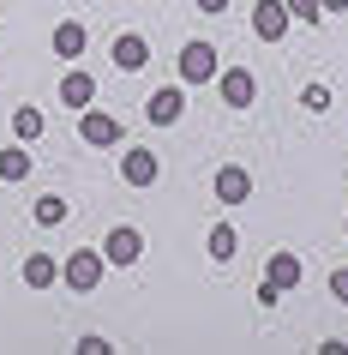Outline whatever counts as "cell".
<instances>
[{"instance_id":"1","label":"cell","mask_w":348,"mask_h":355,"mask_svg":"<svg viewBox=\"0 0 348 355\" xmlns=\"http://www.w3.org/2000/svg\"><path fill=\"white\" fill-rule=\"evenodd\" d=\"M109 277V259H102V253H96V247H78L73 259L60 265V283H66V289H78V295H96V283Z\"/></svg>"},{"instance_id":"2","label":"cell","mask_w":348,"mask_h":355,"mask_svg":"<svg viewBox=\"0 0 348 355\" xmlns=\"http://www.w3.org/2000/svg\"><path fill=\"white\" fill-rule=\"evenodd\" d=\"M78 139L84 145H96V150H109V145H120V121L114 114H102L91 103V109H78Z\"/></svg>"},{"instance_id":"3","label":"cell","mask_w":348,"mask_h":355,"mask_svg":"<svg viewBox=\"0 0 348 355\" xmlns=\"http://www.w3.org/2000/svg\"><path fill=\"white\" fill-rule=\"evenodd\" d=\"M181 78L186 85H210V78H217V49H210L204 37H192L181 49Z\"/></svg>"},{"instance_id":"4","label":"cell","mask_w":348,"mask_h":355,"mask_svg":"<svg viewBox=\"0 0 348 355\" xmlns=\"http://www.w3.org/2000/svg\"><path fill=\"white\" fill-rule=\"evenodd\" d=\"M102 259H109V265H138V259H145V229H132V223L109 229V241H102Z\"/></svg>"},{"instance_id":"5","label":"cell","mask_w":348,"mask_h":355,"mask_svg":"<svg viewBox=\"0 0 348 355\" xmlns=\"http://www.w3.org/2000/svg\"><path fill=\"white\" fill-rule=\"evenodd\" d=\"M217 91L228 109H253V96H258V78L246 73V67H228V73H217Z\"/></svg>"},{"instance_id":"6","label":"cell","mask_w":348,"mask_h":355,"mask_svg":"<svg viewBox=\"0 0 348 355\" xmlns=\"http://www.w3.org/2000/svg\"><path fill=\"white\" fill-rule=\"evenodd\" d=\"M253 31L264 42H282L289 37V6H282V0H258L253 6Z\"/></svg>"},{"instance_id":"7","label":"cell","mask_w":348,"mask_h":355,"mask_svg":"<svg viewBox=\"0 0 348 355\" xmlns=\"http://www.w3.org/2000/svg\"><path fill=\"white\" fill-rule=\"evenodd\" d=\"M181 109H186V96H181V85H163V91H150V103H145V114H150V127H174V121H181Z\"/></svg>"},{"instance_id":"8","label":"cell","mask_w":348,"mask_h":355,"mask_svg":"<svg viewBox=\"0 0 348 355\" xmlns=\"http://www.w3.org/2000/svg\"><path fill=\"white\" fill-rule=\"evenodd\" d=\"M217 199H222V205H240V199H253V175H246L240 163H228V168L217 175Z\"/></svg>"},{"instance_id":"9","label":"cell","mask_w":348,"mask_h":355,"mask_svg":"<svg viewBox=\"0 0 348 355\" xmlns=\"http://www.w3.org/2000/svg\"><path fill=\"white\" fill-rule=\"evenodd\" d=\"M109 60H114V67H120V73H138V67H145V60H150V42H145V37H114Z\"/></svg>"},{"instance_id":"10","label":"cell","mask_w":348,"mask_h":355,"mask_svg":"<svg viewBox=\"0 0 348 355\" xmlns=\"http://www.w3.org/2000/svg\"><path fill=\"white\" fill-rule=\"evenodd\" d=\"M120 175H127L132 187H150V181H156V150H127V157H120Z\"/></svg>"},{"instance_id":"11","label":"cell","mask_w":348,"mask_h":355,"mask_svg":"<svg viewBox=\"0 0 348 355\" xmlns=\"http://www.w3.org/2000/svg\"><path fill=\"white\" fill-rule=\"evenodd\" d=\"M60 103H66V109H91L96 103V78L91 73H66L60 78Z\"/></svg>"},{"instance_id":"12","label":"cell","mask_w":348,"mask_h":355,"mask_svg":"<svg viewBox=\"0 0 348 355\" xmlns=\"http://www.w3.org/2000/svg\"><path fill=\"white\" fill-rule=\"evenodd\" d=\"M24 283H30V289H48V283H60V259H48V253H30V259H24Z\"/></svg>"},{"instance_id":"13","label":"cell","mask_w":348,"mask_h":355,"mask_svg":"<svg viewBox=\"0 0 348 355\" xmlns=\"http://www.w3.org/2000/svg\"><path fill=\"white\" fill-rule=\"evenodd\" d=\"M264 283H276V289H294V283H300V259H294V253H271V265H264Z\"/></svg>"},{"instance_id":"14","label":"cell","mask_w":348,"mask_h":355,"mask_svg":"<svg viewBox=\"0 0 348 355\" xmlns=\"http://www.w3.org/2000/svg\"><path fill=\"white\" fill-rule=\"evenodd\" d=\"M24 175H30V150L6 145V150H0V181H24Z\"/></svg>"},{"instance_id":"15","label":"cell","mask_w":348,"mask_h":355,"mask_svg":"<svg viewBox=\"0 0 348 355\" xmlns=\"http://www.w3.org/2000/svg\"><path fill=\"white\" fill-rule=\"evenodd\" d=\"M30 217H37L42 229H55V223H66V199H60V193H42L37 205H30Z\"/></svg>"},{"instance_id":"16","label":"cell","mask_w":348,"mask_h":355,"mask_svg":"<svg viewBox=\"0 0 348 355\" xmlns=\"http://www.w3.org/2000/svg\"><path fill=\"white\" fill-rule=\"evenodd\" d=\"M84 42H91V37H84V24H60V31H55V55L78 60V55H84Z\"/></svg>"},{"instance_id":"17","label":"cell","mask_w":348,"mask_h":355,"mask_svg":"<svg viewBox=\"0 0 348 355\" xmlns=\"http://www.w3.org/2000/svg\"><path fill=\"white\" fill-rule=\"evenodd\" d=\"M204 247H210V259H235V253H240V235H235V229H228V223H217V229H210V241H204Z\"/></svg>"},{"instance_id":"18","label":"cell","mask_w":348,"mask_h":355,"mask_svg":"<svg viewBox=\"0 0 348 355\" xmlns=\"http://www.w3.org/2000/svg\"><path fill=\"white\" fill-rule=\"evenodd\" d=\"M12 139H19V145H37L42 139V109H19L12 114Z\"/></svg>"},{"instance_id":"19","label":"cell","mask_w":348,"mask_h":355,"mask_svg":"<svg viewBox=\"0 0 348 355\" xmlns=\"http://www.w3.org/2000/svg\"><path fill=\"white\" fill-rule=\"evenodd\" d=\"M282 6H289V19H294V24H312V19H324V6H318V0H282Z\"/></svg>"},{"instance_id":"20","label":"cell","mask_w":348,"mask_h":355,"mask_svg":"<svg viewBox=\"0 0 348 355\" xmlns=\"http://www.w3.org/2000/svg\"><path fill=\"white\" fill-rule=\"evenodd\" d=\"M300 103H306L312 114H318V109H330V85H306V91H300Z\"/></svg>"},{"instance_id":"21","label":"cell","mask_w":348,"mask_h":355,"mask_svg":"<svg viewBox=\"0 0 348 355\" xmlns=\"http://www.w3.org/2000/svg\"><path fill=\"white\" fill-rule=\"evenodd\" d=\"M330 295L348 301V265H342V271H330Z\"/></svg>"},{"instance_id":"22","label":"cell","mask_w":348,"mask_h":355,"mask_svg":"<svg viewBox=\"0 0 348 355\" xmlns=\"http://www.w3.org/2000/svg\"><path fill=\"white\" fill-rule=\"evenodd\" d=\"M199 12H228V0H199Z\"/></svg>"},{"instance_id":"23","label":"cell","mask_w":348,"mask_h":355,"mask_svg":"<svg viewBox=\"0 0 348 355\" xmlns=\"http://www.w3.org/2000/svg\"><path fill=\"white\" fill-rule=\"evenodd\" d=\"M318 6H324V12H348V0H318Z\"/></svg>"},{"instance_id":"24","label":"cell","mask_w":348,"mask_h":355,"mask_svg":"<svg viewBox=\"0 0 348 355\" xmlns=\"http://www.w3.org/2000/svg\"><path fill=\"white\" fill-rule=\"evenodd\" d=\"M342 229H348V223H342Z\"/></svg>"}]
</instances>
